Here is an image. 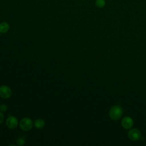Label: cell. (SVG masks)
<instances>
[{
    "instance_id": "obj_1",
    "label": "cell",
    "mask_w": 146,
    "mask_h": 146,
    "mask_svg": "<svg viewBox=\"0 0 146 146\" xmlns=\"http://www.w3.org/2000/svg\"><path fill=\"white\" fill-rule=\"evenodd\" d=\"M123 113V108L118 105L114 106L111 107L109 111L110 117L113 120H117L119 119Z\"/></svg>"
},
{
    "instance_id": "obj_2",
    "label": "cell",
    "mask_w": 146,
    "mask_h": 146,
    "mask_svg": "<svg viewBox=\"0 0 146 146\" xmlns=\"http://www.w3.org/2000/svg\"><path fill=\"white\" fill-rule=\"evenodd\" d=\"M19 127L22 130L24 131H27L31 129V128L34 125V123L30 118L25 117L22 118L20 120L19 123Z\"/></svg>"
},
{
    "instance_id": "obj_3",
    "label": "cell",
    "mask_w": 146,
    "mask_h": 146,
    "mask_svg": "<svg viewBox=\"0 0 146 146\" xmlns=\"http://www.w3.org/2000/svg\"><path fill=\"white\" fill-rule=\"evenodd\" d=\"M18 119L14 116H9L6 120V125L9 129H15L18 125Z\"/></svg>"
},
{
    "instance_id": "obj_4",
    "label": "cell",
    "mask_w": 146,
    "mask_h": 146,
    "mask_svg": "<svg viewBox=\"0 0 146 146\" xmlns=\"http://www.w3.org/2000/svg\"><path fill=\"white\" fill-rule=\"evenodd\" d=\"M12 94L11 88L5 85L0 87V96L3 99L9 98Z\"/></svg>"
},
{
    "instance_id": "obj_5",
    "label": "cell",
    "mask_w": 146,
    "mask_h": 146,
    "mask_svg": "<svg viewBox=\"0 0 146 146\" xmlns=\"http://www.w3.org/2000/svg\"><path fill=\"white\" fill-rule=\"evenodd\" d=\"M141 136L140 131L136 128L131 129L128 133V137L133 141H137L139 140L141 138Z\"/></svg>"
},
{
    "instance_id": "obj_6",
    "label": "cell",
    "mask_w": 146,
    "mask_h": 146,
    "mask_svg": "<svg viewBox=\"0 0 146 146\" xmlns=\"http://www.w3.org/2000/svg\"><path fill=\"white\" fill-rule=\"evenodd\" d=\"M133 124V121L132 119L129 116H125L121 120V125L125 129L131 128Z\"/></svg>"
},
{
    "instance_id": "obj_7",
    "label": "cell",
    "mask_w": 146,
    "mask_h": 146,
    "mask_svg": "<svg viewBox=\"0 0 146 146\" xmlns=\"http://www.w3.org/2000/svg\"><path fill=\"white\" fill-rule=\"evenodd\" d=\"M44 125L45 122L42 119H36L34 122V125L37 129H42Z\"/></svg>"
},
{
    "instance_id": "obj_8",
    "label": "cell",
    "mask_w": 146,
    "mask_h": 146,
    "mask_svg": "<svg viewBox=\"0 0 146 146\" xmlns=\"http://www.w3.org/2000/svg\"><path fill=\"white\" fill-rule=\"evenodd\" d=\"M10 26L8 23L6 22L0 23V33H6L9 30Z\"/></svg>"
},
{
    "instance_id": "obj_9",
    "label": "cell",
    "mask_w": 146,
    "mask_h": 146,
    "mask_svg": "<svg viewBox=\"0 0 146 146\" xmlns=\"http://www.w3.org/2000/svg\"><path fill=\"white\" fill-rule=\"evenodd\" d=\"M96 6L99 8H103L106 5L105 0H96Z\"/></svg>"
},
{
    "instance_id": "obj_10",
    "label": "cell",
    "mask_w": 146,
    "mask_h": 146,
    "mask_svg": "<svg viewBox=\"0 0 146 146\" xmlns=\"http://www.w3.org/2000/svg\"><path fill=\"white\" fill-rule=\"evenodd\" d=\"M17 143L18 145L22 146V145H23L25 144V139L23 137H19V138H18L17 139Z\"/></svg>"
},
{
    "instance_id": "obj_11",
    "label": "cell",
    "mask_w": 146,
    "mask_h": 146,
    "mask_svg": "<svg viewBox=\"0 0 146 146\" xmlns=\"http://www.w3.org/2000/svg\"><path fill=\"white\" fill-rule=\"evenodd\" d=\"M7 107L6 104H3L0 105V111L1 112H6L7 111Z\"/></svg>"
},
{
    "instance_id": "obj_12",
    "label": "cell",
    "mask_w": 146,
    "mask_h": 146,
    "mask_svg": "<svg viewBox=\"0 0 146 146\" xmlns=\"http://www.w3.org/2000/svg\"><path fill=\"white\" fill-rule=\"evenodd\" d=\"M4 118H5V116H4V115L3 114L2 112L0 111V124H1L3 120H4Z\"/></svg>"
},
{
    "instance_id": "obj_13",
    "label": "cell",
    "mask_w": 146,
    "mask_h": 146,
    "mask_svg": "<svg viewBox=\"0 0 146 146\" xmlns=\"http://www.w3.org/2000/svg\"><path fill=\"white\" fill-rule=\"evenodd\" d=\"M0 105H1V104H0Z\"/></svg>"
}]
</instances>
